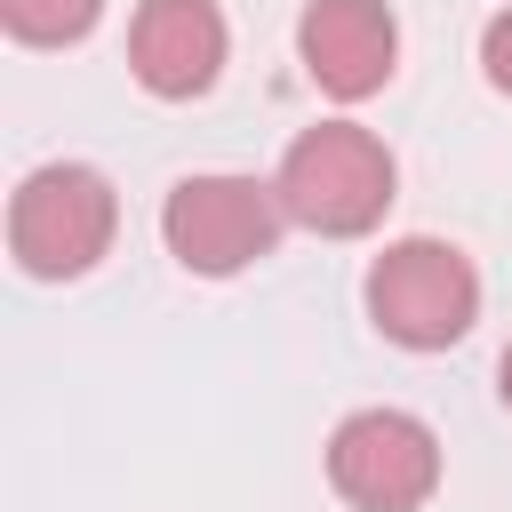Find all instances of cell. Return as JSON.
<instances>
[{
  "instance_id": "6da1fadb",
  "label": "cell",
  "mask_w": 512,
  "mask_h": 512,
  "mask_svg": "<svg viewBox=\"0 0 512 512\" xmlns=\"http://www.w3.org/2000/svg\"><path fill=\"white\" fill-rule=\"evenodd\" d=\"M280 208L328 240L344 232H368L384 208H392V152L352 128V120H328V128H304L280 160Z\"/></svg>"
},
{
  "instance_id": "30bf717a",
  "label": "cell",
  "mask_w": 512,
  "mask_h": 512,
  "mask_svg": "<svg viewBox=\"0 0 512 512\" xmlns=\"http://www.w3.org/2000/svg\"><path fill=\"white\" fill-rule=\"evenodd\" d=\"M504 408H512V352H504Z\"/></svg>"
},
{
  "instance_id": "5b68a950",
  "label": "cell",
  "mask_w": 512,
  "mask_h": 512,
  "mask_svg": "<svg viewBox=\"0 0 512 512\" xmlns=\"http://www.w3.org/2000/svg\"><path fill=\"white\" fill-rule=\"evenodd\" d=\"M328 480L360 512H416L440 488V440L408 408H360L328 440Z\"/></svg>"
},
{
  "instance_id": "277c9868",
  "label": "cell",
  "mask_w": 512,
  "mask_h": 512,
  "mask_svg": "<svg viewBox=\"0 0 512 512\" xmlns=\"http://www.w3.org/2000/svg\"><path fill=\"white\" fill-rule=\"evenodd\" d=\"M368 312H376V328H384L392 344L440 352V344H456V336L472 328L480 280H472V264H464L448 240H400V248H384L376 272H368Z\"/></svg>"
},
{
  "instance_id": "52a82bcc",
  "label": "cell",
  "mask_w": 512,
  "mask_h": 512,
  "mask_svg": "<svg viewBox=\"0 0 512 512\" xmlns=\"http://www.w3.org/2000/svg\"><path fill=\"white\" fill-rule=\"evenodd\" d=\"M128 64L152 96H200L224 64V16L216 0H144L128 32Z\"/></svg>"
},
{
  "instance_id": "7a4b0ae2",
  "label": "cell",
  "mask_w": 512,
  "mask_h": 512,
  "mask_svg": "<svg viewBox=\"0 0 512 512\" xmlns=\"http://www.w3.org/2000/svg\"><path fill=\"white\" fill-rule=\"evenodd\" d=\"M8 248L32 280H72L112 248V184L96 168H32L8 200Z\"/></svg>"
},
{
  "instance_id": "ba28073f",
  "label": "cell",
  "mask_w": 512,
  "mask_h": 512,
  "mask_svg": "<svg viewBox=\"0 0 512 512\" xmlns=\"http://www.w3.org/2000/svg\"><path fill=\"white\" fill-rule=\"evenodd\" d=\"M96 8H104V0H0L8 32H16V40H40V48L80 40V32L96 24Z\"/></svg>"
},
{
  "instance_id": "8992f818",
  "label": "cell",
  "mask_w": 512,
  "mask_h": 512,
  "mask_svg": "<svg viewBox=\"0 0 512 512\" xmlns=\"http://www.w3.org/2000/svg\"><path fill=\"white\" fill-rule=\"evenodd\" d=\"M296 48H304V72L328 96L360 104V96H376L392 80L400 32H392V8L384 0H312L304 24H296Z\"/></svg>"
},
{
  "instance_id": "9c48e42d",
  "label": "cell",
  "mask_w": 512,
  "mask_h": 512,
  "mask_svg": "<svg viewBox=\"0 0 512 512\" xmlns=\"http://www.w3.org/2000/svg\"><path fill=\"white\" fill-rule=\"evenodd\" d=\"M480 64H488V80H496V88L512 96V8H504V16L488 24V40H480Z\"/></svg>"
},
{
  "instance_id": "3957f363",
  "label": "cell",
  "mask_w": 512,
  "mask_h": 512,
  "mask_svg": "<svg viewBox=\"0 0 512 512\" xmlns=\"http://www.w3.org/2000/svg\"><path fill=\"white\" fill-rule=\"evenodd\" d=\"M280 184H256V176H184L160 208V232L176 248V264L224 280L256 256H272L280 240Z\"/></svg>"
}]
</instances>
